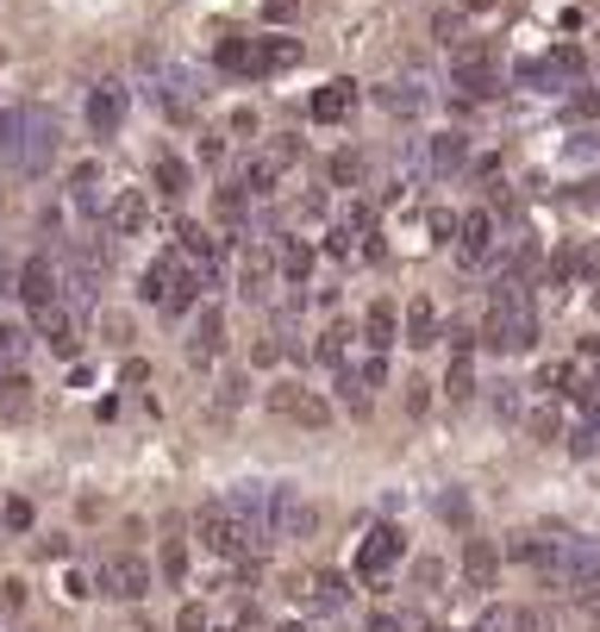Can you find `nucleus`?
Returning <instances> with one entry per match:
<instances>
[{
	"mask_svg": "<svg viewBox=\"0 0 600 632\" xmlns=\"http://www.w3.org/2000/svg\"><path fill=\"white\" fill-rule=\"evenodd\" d=\"M450 82L475 95V101H488L500 88V70H495V51L482 45V38H463V45H450Z\"/></svg>",
	"mask_w": 600,
	"mask_h": 632,
	"instance_id": "5",
	"label": "nucleus"
},
{
	"mask_svg": "<svg viewBox=\"0 0 600 632\" xmlns=\"http://www.w3.org/2000/svg\"><path fill=\"white\" fill-rule=\"evenodd\" d=\"M445 338H450V351H470V345H475V332H470V326H450Z\"/></svg>",
	"mask_w": 600,
	"mask_h": 632,
	"instance_id": "58",
	"label": "nucleus"
},
{
	"mask_svg": "<svg viewBox=\"0 0 600 632\" xmlns=\"http://www.w3.org/2000/svg\"><path fill=\"white\" fill-rule=\"evenodd\" d=\"M495 420H520V382H500L495 388Z\"/></svg>",
	"mask_w": 600,
	"mask_h": 632,
	"instance_id": "43",
	"label": "nucleus"
},
{
	"mask_svg": "<svg viewBox=\"0 0 600 632\" xmlns=\"http://www.w3.org/2000/svg\"><path fill=\"white\" fill-rule=\"evenodd\" d=\"M270 532H275V538H313V532H320V507L307 501L300 488L275 482V495H270Z\"/></svg>",
	"mask_w": 600,
	"mask_h": 632,
	"instance_id": "6",
	"label": "nucleus"
},
{
	"mask_svg": "<svg viewBox=\"0 0 600 632\" xmlns=\"http://www.w3.org/2000/svg\"><path fill=\"white\" fill-rule=\"evenodd\" d=\"M438 513H445V520H457V526H470V501H463L457 488H450V495H438Z\"/></svg>",
	"mask_w": 600,
	"mask_h": 632,
	"instance_id": "48",
	"label": "nucleus"
},
{
	"mask_svg": "<svg viewBox=\"0 0 600 632\" xmlns=\"http://www.w3.org/2000/svg\"><path fill=\"white\" fill-rule=\"evenodd\" d=\"M557 588H570V595H582V602H595V588H600V545H595V538H570Z\"/></svg>",
	"mask_w": 600,
	"mask_h": 632,
	"instance_id": "10",
	"label": "nucleus"
},
{
	"mask_svg": "<svg viewBox=\"0 0 600 632\" xmlns=\"http://www.w3.org/2000/svg\"><path fill=\"white\" fill-rule=\"evenodd\" d=\"M563 552H570V538H545V532H513V538H507V557L525 563V570H538L550 588L563 577Z\"/></svg>",
	"mask_w": 600,
	"mask_h": 632,
	"instance_id": "8",
	"label": "nucleus"
},
{
	"mask_svg": "<svg viewBox=\"0 0 600 632\" xmlns=\"http://www.w3.org/2000/svg\"><path fill=\"white\" fill-rule=\"evenodd\" d=\"M582 70H588V57L575 51V45H557L545 63H525L520 76L525 82H550V88H557V82H582Z\"/></svg>",
	"mask_w": 600,
	"mask_h": 632,
	"instance_id": "20",
	"label": "nucleus"
},
{
	"mask_svg": "<svg viewBox=\"0 0 600 632\" xmlns=\"http://www.w3.org/2000/svg\"><path fill=\"white\" fill-rule=\"evenodd\" d=\"M38 557H70V538H38Z\"/></svg>",
	"mask_w": 600,
	"mask_h": 632,
	"instance_id": "59",
	"label": "nucleus"
},
{
	"mask_svg": "<svg viewBox=\"0 0 600 632\" xmlns=\"http://www.w3.org/2000/svg\"><path fill=\"white\" fill-rule=\"evenodd\" d=\"M357 376H363V388H388V357L370 351L363 363H357Z\"/></svg>",
	"mask_w": 600,
	"mask_h": 632,
	"instance_id": "42",
	"label": "nucleus"
},
{
	"mask_svg": "<svg viewBox=\"0 0 600 632\" xmlns=\"http://www.w3.org/2000/svg\"><path fill=\"white\" fill-rule=\"evenodd\" d=\"M25 345H32V332H25V326H13V320H0V363H20V357H25Z\"/></svg>",
	"mask_w": 600,
	"mask_h": 632,
	"instance_id": "40",
	"label": "nucleus"
},
{
	"mask_svg": "<svg viewBox=\"0 0 600 632\" xmlns=\"http://www.w3.org/2000/svg\"><path fill=\"white\" fill-rule=\"evenodd\" d=\"M357 101H363V88L350 76H332L325 88H313V120L320 126H345L350 113H357Z\"/></svg>",
	"mask_w": 600,
	"mask_h": 632,
	"instance_id": "14",
	"label": "nucleus"
},
{
	"mask_svg": "<svg viewBox=\"0 0 600 632\" xmlns=\"http://www.w3.org/2000/svg\"><path fill=\"white\" fill-rule=\"evenodd\" d=\"M595 632H600V620H595Z\"/></svg>",
	"mask_w": 600,
	"mask_h": 632,
	"instance_id": "63",
	"label": "nucleus"
},
{
	"mask_svg": "<svg viewBox=\"0 0 600 632\" xmlns=\"http://www.w3.org/2000/svg\"><path fill=\"white\" fill-rule=\"evenodd\" d=\"M345 338H350L345 326H325V332H320V363L345 370V363H350V345H345Z\"/></svg>",
	"mask_w": 600,
	"mask_h": 632,
	"instance_id": "38",
	"label": "nucleus"
},
{
	"mask_svg": "<svg viewBox=\"0 0 600 632\" xmlns=\"http://www.w3.org/2000/svg\"><path fill=\"white\" fill-rule=\"evenodd\" d=\"M288 595H295L300 607H313V614H338V607L350 602V582L338 577V570H320V577H295Z\"/></svg>",
	"mask_w": 600,
	"mask_h": 632,
	"instance_id": "13",
	"label": "nucleus"
},
{
	"mask_svg": "<svg viewBox=\"0 0 600 632\" xmlns=\"http://www.w3.org/2000/svg\"><path fill=\"white\" fill-rule=\"evenodd\" d=\"M582 351H588V357H600V332H595V338H582Z\"/></svg>",
	"mask_w": 600,
	"mask_h": 632,
	"instance_id": "61",
	"label": "nucleus"
},
{
	"mask_svg": "<svg viewBox=\"0 0 600 632\" xmlns=\"http://www.w3.org/2000/svg\"><path fill=\"white\" fill-rule=\"evenodd\" d=\"M20 138H25V107H7V113H0V157H7V163L20 157Z\"/></svg>",
	"mask_w": 600,
	"mask_h": 632,
	"instance_id": "35",
	"label": "nucleus"
},
{
	"mask_svg": "<svg viewBox=\"0 0 600 632\" xmlns=\"http://www.w3.org/2000/svg\"><path fill=\"white\" fill-rule=\"evenodd\" d=\"M0 607H7V614H20V607H25V582H20V577L0 582Z\"/></svg>",
	"mask_w": 600,
	"mask_h": 632,
	"instance_id": "53",
	"label": "nucleus"
},
{
	"mask_svg": "<svg viewBox=\"0 0 600 632\" xmlns=\"http://www.w3.org/2000/svg\"><path fill=\"white\" fill-rule=\"evenodd\" d=\"M250 363H282V345H275V338H270V345H257V351H250Z\"/></svg>",
	"mask_w": 600,
	"mask_h": 632,
	"instance_id": "60",
	"label": "nucleus"
},
{
	"mask_svg": "<svg viewBox=\"0 0 600 632\" xmlns=\"http://www.w3.org/2000/svg\"><path fill=\"white\" fill-rule=\"evenodd\" d=\"M220 351H225V313H220V307H200L195 338H188V357H195V363H213Z\"/></svg>",
	"mask_w": 600,
	"mask_h": 632,
	"instance_id": "23",
	"label": "nucleus"
},
{
	"mask_svg": "<svg viewBox=\"0 0 600 632\" xmlns=\"http://www.w3.org/2000/svg\"><path fill=\"white\" fill-rule=\"evenodd\" d=\"M125 88L120 82H100L95 95H88V126H95V138H113V132L125 126Z\"/></svg>",
	"mask_w": 600,
	"mask_h": 632,
	"instance_id": "18",
	"label": "nucleus"
},
{
	"mask_svg": "<svg viewBox=\"0 0 600 632\" xmlns=\"http://www.w3.org/2000/svg\"><path fill=\"white\" fill-rule=\"evenodd\" d=\"M445 388H450V401H470V395H475V370H470V351H457V357H450V370H445Z\"/></svg>",
	"mask_w": 600,
	"mask_h": 632,
	"instance_id": "33",
	"label": "nucleus"
},
{
	"mask_svg": "<svg viewBox=\"0 0 600 632\" xmlns=\"http://www.w3.org/2000/svg\"><path fill=\"white\" fill-rule=\"evenodd\" d=\"M195 538H200V552H213L225 557V563H238V557L257 552V538H250V526L238 520V507L232 501H207L195 513Z\"/></svg>",
	"mask_w": 600,
	"mask_h": 632,
	"instance_id": "2",
	"label": "nucleus"
},
{
	"mask_svg": "<svg viewBox=\"0 0 600 632\" xmlns=\"http://www.w3.org/2000/svg\"><path fill=\"white\" fill-rule=\"evenodd\" d=\"M275 276H282V257H275L270 245H250V251L238 257V288H245L250 301H270Z\"/></svg>",
	"mask_w": 600,
	"mask_h": 632,
	"instance_id": "15",
	"label": "nucleus"
},
{
	"mask_svg": "<svg viewBox=\"0 0 600 632\" xmlns=\"http://www.w3.org/2000/svg\"><path fill=\"white\" fill-rule=\"evenodd\" d=\"M463 32H470V13H463V7H438V13H432V38H438V45H463Z\"/></svg>",
	"mask_w": 600,
	"mask_h": 632,
	"instance_id": "30",
	"label": "nucleus"
},
{
	"mask_svg": "<svg viewBox=\"0 0 600 632\" xmlns=\"http://www.w3.org/2000/svg\"><path fill=\"white\" fill-rule=\"evenodd\" d=\"M32 407V382L25 376H0V413H25Z\"/></svg>",
	"mask_w": 600,
	"mask_h": 632,
	"instance_id": "39",
	"label": "nucleus"
},
{
	"mask_svg": "<svg viewBox=\"0 0 600 632\" xmlns=\"http://www.w3.org/2000/svg\"><path fill=\"white\" fill-rule=\"evenodd\" d=\"M175 632H207V607H182V614H175Z\"/></svg>",
	"mask_w": 600,
	"mask_h": 632,
	"instance_id": "54",
	"label": "nucleus"
},
{
	"mask_svg": "<svg viewBox=\"0 0 600 632\" xmlns=\"http://www.w3.org/2000/svg\"><path fill=\"white\" fill-rule=\"evenodd\" d=\"M513 632H550L545 607H513Z\"/></svg>",
	"mask_w": 600,
	"mask_h": 632,
	"instance_id": "47",
	"label": "nucleus"
},
{
	"mask_svg": "<svg viewBox=\"0 0 600 632\" xmlns=\"http://www.w3.org/2000/svg\"><path fill=\"white\" fill-rule=\"evenodd\" d=\"M382 107H388V113H420L425 107L420 82H388V88H382Z\"/></svg>",
	"mask_w": 600,
	"mask_h": 632,
	"instance_id": "32",
	"label": "nucleus"
},
{
	"mask_svg": "<svg viewBox=\"0 0 600 632\" xmlns=\"http://www.w3.org/2000/svg\"><path fill=\"white\" fill-rule=\"evenodd\" d=\"M488 245H495V213H488V207H470L463 226H457V251L475 263V257H488Z\"/></svg>",
	"mask_w": 600,
	"mask_h": 632,
	"instance_id": "25",
	"label": "nucleus"
},
{
	"mask_svg": "<svg viewBox=\"0 0 600 632\" xmlns=\"http://www.w3.org/2000/svg\"><path fill=\"white\" fill-rule=\"evenodd\" d=\"M570 113H575V120H600V88H575Z\"/></svg>",
	"mask_w": 600,
	"mask_h": 632,
	"instance_id": "46",
	"label": "nucleus"
},
{
	"mask_svg": "<svg viewBox=\"0 0 600 632\" xmlns=\"http://www.w3.org/2000/svg\"><path fill=\"white\" fill-rule=\"evenodd\" d=\"M538 388H545V395H575L582 376H575V363H545V370H538Z\"/></svg>",
	"mask_w": 600,
	"mask_h": 632,
	"instance_id": "34",
	"label": "nucleus"
},
{
	"mask_svg": "<svg viewBox=\"0 0 600 632\" xmlns=\"http://www.w3.org/2000/svg\"><path fill=\"white\" fill-rule=\"evenodd\" d=\"M525 426H532V438H538V445H550V438H557V407H538Z\"/></svg>",
	"mask_w": 600,
	"mask_h": 632,
	"instance_id": "45",
	"label": "nucleus"
},
{
	"mask_svg": "<svg viewBox=\"0 0 600 632\" xmlns=\"http://www.w3.org/2000/svg\"><path fill=\"white\" fill-rule=\"evenodd\" d=\"M232 132H238V138H245V132L257 138V113H250V107H238V113H232Z\"/></svg>",
	"mask_w": 600,
	"mask_h": 632,
	"instance_id": "57",
	"label": "nucleus"
},
{
	"mask_svg": "<svg viewBox=\"0 0 600 632\" xmlns=\"http://www.w3.org/2000/svg\"><path fill=\"white\" fill-rule=\"evenodd\" d=\"M200 157H207V163H220V157H225V138H220V132H200Z\"/></svg>",
	"mask_w": 600,
	"mask_h": 632,
	"instance_id": "56",
	"label": "nucleus"
},
{
	"mask_svg": "<svg viewBox=\"0 0 600 632\" xmlns=\"http://www.w3.org/2000/svg\"><path fill=\"white\" fill-rule=\"evenodd\" d=\"M400 388H407V413H425V407H432V382H400Z\"/></svg>",
	"mask_w": 600,
	"mask_h": 632,
	"instance_id": "49",
	"label": "nucleus"
},
{
	"mask_svg": "<svg viewBox=\"0 0 600 632\" xmlns=\"http://www.w3.org/2000/svg\"><path fill=\"white\" fill-rule=\"evenodd\" d=\"M220 70H232V76H257V38H220Z\"/></svg>",
	"mask_w": 600,
	"mask_h": 632,
	"instance_id": "28",
	"label": "nucleus"
},
{
	"mask_svg": "<svg viewBox=\"0 0 600 632\" xmlns=\"http://www.w3.org/2000/svg\"><path fill=\"white\" fill-rule=\"evenodd\" d=\"M107 226L120 232V238H138L150 226V195L145 188H120L113 201H107Z\"/></svg>",
	"mask_w": 600,
	"mask_h": 632,
	"instance_id": "19",
	"label": "nucleus"
},
{
	"mask_svg": "<svg viewBox=\"0 0 600 632\" xmlns=\"http://www.w3.org/2000/svg\"><path fill=\"white\" fill-rule=\"evenodd\" d=\"M100 332H107V345H132V320L125 313H100Z\"/></svg>",
	"mask_w": 600,
	"mask_h": 632,
	"instance_id": "44",
	"label": "nucleus"
},
{
	"mask_svg": "<svg viewBox=\"0 0 600 632\" xmlns=\"http://www.w3.org/2000/svg\"><path fill=\"white\" fill-rule=\"evenodd\" d=\"M270 413H282V420H295V426H307V432L332 426V401L313 395V388H300V382H275V388H270Z\"/></svg>",
	"mask_w": 600,
	"mask_h": 632,
	"instance_id": "7",
	"label": "nucleus"
},
{
	"mask_svg": "<svg viewBox=\"0 0 600 632\" xmlns=\"http://www.w3.org/2000/svg\"><path fill=\"white\" fill-rule=\"evenodd\" d=\"M0 526H7V532H32V526H38L32 501H7V507H0Z\"/></svg>",
	"mask_w": 600,
	"mask_h": 632,
	"instance_id": "41",
	"label": "nucleus"
},
{
	"mask_svg": "<svg viewBox=\"0 0 600 632\" xmlns=\"http://www.w3.org/2000/svg\"><path fill=\"white\" fill-rule=\"evenodd\" d=\"M295 163H300V138H288V132H282V138H270L263 151H250L245 182H238V188H245L250 201H270L275 188H282V176H288Z\"/></svg>",
	"mask_w": 600,
	"mask_h": 632,
	"instance_id": "3",
	"label": "nucleus"
},
{
	"mask_svg": "<svg viewBox=\"0 0 600 632\" xmlns=\"http://www.w3.org/2000/svg\"><path fill=\"white\" fill-rule=\"evenodd\" d=\"M482 345H488V351H532V345H538V313H532V301H525V288L513 276L495 288V307H488Z\"/></svg>",
	"mask_w": 600,
	"mask_h": 632,
	"instance_id": "1",
	"label": "nucleus"
},
{
	"mask_svg": "<svg viewBox=\"0 0 600 632\" xmlns=\"http://www.w3.org/2000/svg\"><path fill=\"white\" fill-rule=\"evenodd\" d=\"M38 332H45V345L57 357H70V363L82 357V332H75V320L63 313V307H38Z\"/></svg>",
	"mask_w": 600,
	"mask_h": 632,
	"instance_id": "22",
	"label": "nucleus"
},
{
	"mask_svg": "<svg viewBox=\"0 0 600 632\" xmlns=\"http://www.w3.org/2000/svg\"><path fill=\"white\" fill-rule=\"evenodd\" d=\"M163 582H170V588L188 582V545H182V538H163Z\"/></svg>",
	"mask_w": 600,
	"mask_h": 632,
	"instance_id": "37",
	"label": "nucleus"
},
{
	"mask_svg": "<svg viewBox=\"0 0 600 632\" xmlns=\"http://www.w3.org/2000/svg\"><path fill=\"white\" fill-rule=\"evenodd\" d=\"M470 157V138L463 132H445V138H432V170H457Z\"/></svg>",
	"mask_w": 600,
	"mask_h": 632,
	"instance_id": "31",
	"label": "nucleus"
},
{
	"mask_svg": "<svg viewBox=\"0 0 600 632\" xmlns=\"http://www.w3.org/2000/svg\"><path fill=\"white\" fill-rule=\"evenodd\" d=\"M95 588L100 595H113V602H145L157 577H150V563L138 552H120V557H100L95 563Z\"/></svg>",
	"mask_w": 600,
	"mask_h": 632,
	"instance_id": "4",
	"label": "nucleus"
},
{
	"mask_svg": "<svg viewBox=\"0 0 600 632\" xmlns=\"http://www.w3.org/2000/svg\"><path fill=\"white\" fill-rule=\"evenodd\" d=\"M295 63H300V38H288V32L257 38V76H282V70H295Z\"/></svg>",
	"mask_w": 600,
	"mask_h": 632,
	"instance_id": "24",
	"label": "nucleus"
},
{
	"mask_svg": "<svg viewBox=\"0 0 600 632\" xmlns=\"http://www.w3.org/2000/svg\"><path fill=\"white\" fill-rule=\"evenodd\" d=\"M363 338H370V351H388L400 338V307L395 301H370V313H363Z\"/></svg>",
	"mask_w": 600,
	"mask_h": 632,
	"instance_id": "26",
	"label": "nucleus"
},
{
	"mask_svg": "<svg viewBox=\"0 0 600 632\" xmlns=\"http://www.w3.org/2000/svg\"><path fill=\"white\" fill-rule=\"evenodd\" d=\"M400 332H407V345H413V351H432V345L445 338L438 301H432V295H413V301H407V313H400Z\"/></svg>",
	"mask_w": 600,
	"mask_h": 632,
	"instance_id": "17",
	"label": "nucleus"
},
{
	"mask_svg": "<svg viewBox=\"0 0 600 632\" xmlns=\"http://www.w3.org/2000/svg\"><path fill=\"white\" fill-rule=\"evenodd\" d=\"M275 257H282V276H288V282H307V276H313V245L282 238V245H275Z\"/></svg>",
	"mask_w": 600,
	"mask_h": 632,
	"instance_id": "29",
	"label": "nucleus"
},
{
	"mask_svg": "<svg viewBox=\"0 0 600 632\" xmlns=\"http://www.w3.org/2000/svg\"><path fill=\"white\" fill-rule=\"evenodd\" d=\"M470 7H488V0H470Z\"/></svg>",
	"mask_w": 600,
	"mask_h": 632,
	"instance_id": "62",
	"label": "nucleus"
},
{
	"mask_svg": "<svg viewBox=\"0 0 600 632\" xmlns=\"http://www.w3.org/2000/svg\"><path fill=\"white\" fill-rule=\"evenodd\" d=\"M325 176H332V188H357V182H363V157H357V151H338L332 163H325Z\"/></svg>",
	"mask_w": 600,
	"mask_h": 632,
	"instance_id": "36",
	"label": "nucleus"
},
{
	"mask_svg": "<svg viewBox=\"0 0 600 632\" xmlns=\"http://www.w3.org/2000/svg\"><path fill=\"white\" fill-rule=\"evenodd\" d=\"M575 276L600 282V245H582V251H575Z\"/></svg>",
	"mask_w": 600,
	"mask_h": 632,
	"instance_id": "51",
	"label": "nucleus"
},
{
	"mask_svg": "<svg viewBox=\"0 0 600 632\" xmlns=\"http://www.w3.org/2000/svg\"><path fill=\"white\" fill-rule=\"evenodd\" d=\"M363 632H413V620H407V614H388V607H382V614H375V620H370Z\"/></svg>",
	"mask_w": 600,
	"mask_h": 632,
	"instance_id": "52",
	"label": "nucleus"
},
{
	"mask_svg": "<svg viewBox=\"0 0 600 632\" xmlns=\"http://www.w3.org/2000/svg\"><path fill=\"white\" fill-rule=\"evenodd\" d=\"M400 552H407V532H400V526H375L370 538H363V552H357V577L370 582V588H382L388 570L400 563Z\"/></svg>",
	"mask_w": 600,
	"mask_h": 632,
	"instance_id": "9",
	"label": "nucleus"
},
{
	"mask_svg": "<svg viewBox=\"0 0 600 632\" xmlns=\"http://www.w3.org/2000/svg\"><path fill=\"white\" fill-rule=\"evenodd\" d=\"M413 582H420V588H438V582H445V563H438V557H420V563H413Z\"/></svg>",
	"mask_w": 600,
	"mask_h": 632,
	"instance_id": "50",
	"label": "nucleus"
},
{
	"mask_svg": "<svg viewBox=\"0 0 600 632\" xmlns=\"http://www.w3.org/2000/svg\"><path fill=\"white\" fill-rule=\"evenodd\" d=\"M57 138H63V132H57V120H45L38 107H25V138H20V157H13V163H20L25 176H38L50 157H57Z\"/></svg>",
	"mask_w": 600,
	"mask_h": 632,
	"instance_id": "11",
	"label": "nucleus"
},
{
	"mask_svg": "<svg viewBox=\"0 0 600 632\" xmlns=\"http://www.w3.org/2000/svg\"><path fill=\"white\" fill-rule=\"evenodd\" d=\"M463 588H470V595L500 588V552L488 538H463Z\"/></svg>",
	"mask_w": 600,
	"mask_h": 632,
	"instance_id": "16",
	"label": "nucleus"
},
{
	"mask_svg": "<svg viewBox=\"0 0 600 632\" xmlns=\"http://www.w3.org/2000/svg\"><path fill=\"white\" fill-rule=\"evenodd\" d=\"M245 388H250V382H245V376H232V382H220V413H232V407L245 401Z\"/></svg>",
	"mask_w": 600,
	"mask_h": 632,
	"instance_id": "55",
	"label": "nucleus"
},
{
	"mask_svg": "<svg viewBox=\"0 0 600 632\" xmlns=\"http://www.w3.org/2000/svg\"><path fill=\"white\" fill-rule=\"evenodd\" d=\"M270 495H275V482H238L225 501L238 507V520L250 526V538L257 545H275V532H270Z\"/></svg>",
	"mask_w": 600,
	"mask_h": 632,
	"instance_id": "12",
	"label": "nucleus"
},
{
	"mask_svg": "<svg viewBox=\"0 0 600 632\" xmlns=\"http://www.w3.org/2000/svg\"><path fill=\"white\" fill-rule=\"evenodd\" d=\"M150 182H157L163 201H182V195L195 188V170H188L182 157H157V163H150Z\"/></svg>",
	"mask_w": 600,
	"mask_h": 632,
	"instance_id": "27",
	"label": "nucleus"
},
{
	"mask_svg": "<svg viewBox=\"0 0 600 632\" xmlns=\"http://www.w3.org/2000/svg\"><path fill=\"white\" fill-rule=\"evenodd\" d=\"M20 301L38 313V307H57V270H50V257H25L20 263Z\"/></svg>",
	"mask_w": 600,
	"mask_h": 632,
	"instance_id": "21",
	"label": "nucleus"
}]
</instances>
